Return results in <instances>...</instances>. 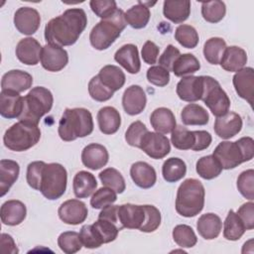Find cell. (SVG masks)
I'll list each match as a JSON object with an SVG mask.
<instances>
[{
    "label": "cell",
    "instance_id": "cell-41",
    "mask_svg": "<svg viewBox=\"0 0 254 254\" xmlns=\"http://www.w3.org/2000/svg\"><path fill=\"white\" fill-rule=\"evenodd\" d=\"M226 49V43L222 38L213 37L203 45V56L204 59L211 64H219L224 50Z\"/></svg>",
    "mask_w": 254,
    "mask_h": 254
},
{
    "label": "cell",
    "instance_id": "cell-18",
    "mask_svg": "<svg viewBox=\"0 0 254 254\" xmlns=\"http://www.w3.org/2000/svg\"><path fill=\"white\" fill-rule=\"evenodd\" d=\"M213 129L218 137L230 139L241 131L242 118L238 113L228 111L224 115L216 117Z\"/></svg>",
    "mask_w": 254,
    "mask_h": 254
},
{
    "label": "cell",
    "instance_id": "cell-61",
    "mask_svg": "<svg viewBox=\"0 0 254 254\" xmlns=\"http://www.w3.org/2000/svg\"><path fill=\"white\" fill-rule=\"evenodd\" d=\"M0 242H1V252L6 254H17L19 252L16 243L14 241V239L12 238L11 235L6 234V233H2L1 234V238H0Z\"/></svg>",
    "mask_w": 254,
    "mask_h": 254
},
{
    "label": "cell",
    "instance_id": "cell-8",
    "mask_svg": "<svg viewBox=\"0 0 254 254\" xmlns=\"http://www.w3.org/2000/svg\"><path fill=\"white\" fill-rule=\"evenodd\" d=\"M203 79L204 90L201 100L214 116L219 117L224 115L229 111L230 107V99L227 93L215 78L209 75H203Z\"/></svg>",
    "mask_w": 254,
    "mask_h": 254
},
{
    "label": "cell",
    "instance_id": "cell-51",
    "mask_svg": "<svg viewBox=\"0 0 254 254\" xmlns=\"http://www.w3.org/2000/svg\"><path fill=\"white\" fill-rule=\"evenodd\" d=\"M145 220L141 228L139 229L142 232H153L157 230V228L161 224V212L160 210L150 204H145Z\"/></svg>",
    "mask_w": 254,
    "mask_h": 254
},
{
    "label": "cell",
    "instance_id": "cell-1",
    "mask_svg": "<svg viewBox=\"0 0 254 254\" xmlns=\"http://www.w3.org/2000/svg\"><path fill=\"white\" fill-rule=\"evenodd\" d=\"M86 25L87 17L84 10L70 8L47 23L45 39L48 44L59 47L71 46L76 43Z\"/></svg>",
    "mask_w": 254,
    "mask_h": 254
},
{
    "label": "cell",
    "instance_id": "cell-27",
    "mask_svg": "<svg viewBox=\"0 0 254 254\" xmlns=\"http://www.w3.org/2000/svg\"><path fill=\"white\" fill-rule=\"evenodd\" d=\"M97 123L99 130L105 135L116 133L121 125L119 111L112 106H105L97 112Z\"/></svg>",
    "mask_w": 254,
    "mask_h": 254
},
{
    "label": "cell",
    "instance_id": "cell-42",
    "mask_svg": "<svg viewBox=\"0 0 254 254\" xmlns=\"http://www.w3.org/2000/svg\"><path fill=\"white\" fill-rule=\"evenodd\" d=\"M226 13L225 3L219 0L207 1L201 3V15L202 18L208 23L220 22Z\"/></svg>",
    "mask_w": 254,
    "mask_h": 254
},
{
    "label": "cell",
    "instance_id": "cell-43",
    "mask_svg": "<svg viewBox=\"0 0 254 254\" xmlns=\"http://www.w3.org/2000/svg\"><path fill=\"white\" fill-rule=\"evenodd\" d=\"M102 185L114 190L117 193H122L126 189V184L121 173L114 168L104 169L98 175Z\"/></svg>",
    "mask_w": 254,
    "mask_h": 254
},
{
    "label": "cell",
    "instance_id": "cell-25",
    "mask_svg": "<svg viewBox=\"0 0 254 254\" xmlns=\"http://www.w3.org/2000/svg\"><path fill=\"white\" fill-rule=\"evenodd\" d=\"M130 176L134 184L141 189L152 188L157 181L155 169L146 162H136L130 168Z\"/></svg>",
    "mask_w": 254,
    "mask_h": 254
},
{
    "label": "cell",
    "instance_id": "cell-62",
    "mask_svg": "<svg viewBox=\"0 0 254 254\" xmlns=\"http://www.w3.org/2000/svg\"><path fill=\"white\" fill-rule=\"evenodd\" d=\"M98 218H104V219L110 220V221L116 223L120 227V229H122L119 224V220H118V205L110 204V205L105 206L104 208L101 209L100 213L98 214Z\"/></svg>",
    "mask_w": 254,
    "mask_h": 254
},
{
    "label": "cell",
    "instance_id": "cell-52",
    "mask_svg": "<svg viewBox=\"0 0 254 254\" xmlns=\"http://www.w3.org/2000/svg\"><path fill=\"white\" fill-rule=\"evenodd\" d=\"M148 132L146 125L141 121H135L131 123L128 129L125 132V140L126 142L136 148H140V143L143 136Z\"/></svg>",
    "mask_w": 254,
    "mask_h": 254
},
{
    "label": "cell",
    "instance_id": "cell-16",
    "mask_svg": "<svg viewBox=\"0 0 254 254\" xmlns=\"http://www.w3.org/2000/svg\"><path fill=\"white\" fill-rule=\"evenodd\" d=\"M146 103V93L140 85L133 84L125 89L122 96V106L128 115L140 114L145 109Z\"/></svg>",
    "mask_w": 254,
    "mask_h": 254
},
{
    "label": "cell",
    "instance_id": "cell-50",
    "mask_svg": "<svg viewBox=\"0 0 254 254\" xmlns=\"http://www.w3.org/2000/svg\"><path fill=\"white\" fill-rule=\"evenodd\" d=\"M237 189L247 199H254V171L252 169L243 171L237 178Z\"/></svg>",
    "mask_w": 254,
    "mask_h": 254
},
{
    "label": "cell",
    "instance_id": "cell-4",
    "mask_svg": "<svg viewBox=\"0 0 254 254\" xmlns=\"http://www.w3.org/2000/svg\"><path fill=\"white\" fill-rule=\"evenodd\" d=\"M205 190L200 181L187 179L179 187L176 197V210L184 217H193L204 206Z\"/></svg>",
    "mask_w": 254,
    "mask_h": 254
},
{
    "label": "cell",
    "instance_id": "cell-17",
    "mask_svg": "<svg viewBox=\"0 0 254 254\" xmlns=\"http://www.w3.org/2000/svg\"><path fill=\"white\" fill-rule=\"evenodd\" d=\"M232 83L239 97L245 99L251 106L254 96V69L250 66L236 71Z\"/></svg>",
    "mask_w": 254,
    "mask_h": 254
},
{
    "label": "cell",
    "instance_id": "cell-26",
    "mask_svg": "<svg viewBox=\"0 0 254 254\" xmlns=\"http://www.w3.org/2000/svg\"><path fill=\"white\" fill-rule=\"evenodd\" d=\"M247 63L246 52L237 46L226 47L220 60V66L230 72H236L244 67Z\"/></svg>",
    "mask_w": 254,
    "mask_h": 254
},
{
    "label": "cell",
    "instance_id": "cell-12",
    "mask_svg": "<svg viewBox=\"0 0 254 254\" xmlns=\"http://www.w3.org/2000/svg\"><path fill=\"white\" fill-rule=\"evenodd\" d=\"M204 90L203 75H187L178 82L176 92L180 99L187 102L201 100Z\"/></svg>",
    "mask_w": 254,
    "mask_h": 254
},
{
    "label": "cell",
    "instance_id": "cell-34",
    "mask_svg": "<svg viewBox=\"0 0 254 254\" xmlns=\"http://www.w3.org/2000/svg\"><path fill=\"white\" fill-rule=\"evenodd\" d=\"M97 75L100 81L114 92L123 87L126 79L122 69L113 64L104 65Z\"/></svg>",
    "mask_w": 254,
    "mask_h": 254
},
{
    "label": "cell",
    "instance_id": "cell-9",
    "mask_svg": "<svg viewBox=\"0 0 254 254\" xmlns=\"http://www.w3.org/2000/svg\"><path fill=\"white\" fill-rule=\"evenodd\" d=\"M212 156L218 161L222 170H231L246 162L238 140L220 142L214 149Z\"/></svg>",
    "mask_w": 254,
    "mask_h": 254
},
{
    "label": "cell",
    "instance_id": "cell-56",
    "mask_svg": "<svg viewBox=\"0 0 254 254\" xmlns=\"http://www.w3.org/2000/svg\"><path fill=\"white\" fill-rule=\"evenodd\" d=\"M45 165L46 163L43 161H35L30 163L27 167V174H26L27 183L34 190H40L42 172Z\"/></svg>",
    "mask_w": 254,
    "mask_h": 254
},
{
    "label": "cell",
    "instance_id": "cell-48",
    "mask_svg": "<svg viewBox=\"0 0 254 254\" xmlns=\"http://www.w3.org/2000/svg\"><path fill=\"white\" fill-rule=\"evenodd\" d=\"M116 199L117 192L108 187H103L92 193L90 198V205L95 209H102L107 205L113 204Z\"/></svg>",
    "mask_w": 254,
    "mask_h": 254
},
{
    "label": "cell",
    "instance_id": "cell-21",
    "mask_svg": "<svg viewBox=\"0 0 254 254\" xmlns=\"http://www.w3.org/2000/svg\"><path fill=\"white\" fill-rule=\"evenodd\" d=\"M109 160L107 149L97 143H91L85 146L81 152L82 164L90 170H99L103 168Z\"/></svg>",
    "mask_w": 254,
    "mask_h": 254
},
{
    "label": "cell",
    "instance_id": "cell-57",
    "mask_svg": "<svg viewBox=\"0 0 254 254\" xmlns=\"http://www.w3.org/2000/svg\"><path fill=\"white\" fill-rule=\"evenodd\" d=\"M180 55H181V53H180L179 49H177L173 45H168L167 48L165 49L164 53L159 58V65L165 67L169 71H172L174 63L180 57Z\"/></svg>",
    "mask_w": 254,
    "mask_h": 254
},
{
    "label": "cell",
    "instance_id": "cell-46",
    "mask_svg": "<svg viewBox=\"0 0 254 254\" xmlns=\"http://www.w3.org/2000/svg\"><path fill=\"white\" fill-rule=\"evenodd\" d=\"M92 225L97 231L103 244L114 241L117 238L119 231L121 230L116 223L104 218H98Z\"/></svg>",
    "mask_w": 254,
    "mask_h": 254
},
{
    "label": "cell",
    "instance_id": "cell-19",
    "mask_svg": "<svg viewBox=\"0 0 254 254\" xmlns=\"http://www.w3.org/2000/svg\"><path fill=\"white\" fill-rule=\"evenodd\" d=\"M43 47L34 38L22 39L16 46L15 54L17 59L24 64L36 65L41 61Z\"/></svg>",
    "mask_w": 254,
    "mask_h": 254
},
{
    "label": "cell",
    "instance_id": "cell-44",
    "mask_svg": "<svg viewBox=\"0 0 254 254\" xmlns=\"http://www.w3.org/2000/svg\"><path fill=\"white\" fill-rule=\"evenodd\" d=\"M175 39L186 49H194L199 41L196 30L192 26L187 24H182L176 29Z\"/></svg>",
    "mask_w": 254,
    "mask_h": 254
},
{
    "label": "cell",
    "instance_id": "cell-53",
    "mask_svg": "<svg viewBox=\"0 0 254 254\" xmlns=\"http://www.w3.org/2000/svg\"><path fill=\"white\" fill-rule=\"evenodd\" d=\"M79 236H80L82 245L85 248L94 249V248L100 247L103 244L101 238L99 237L97 231L95 230L92 224L82 225L79 231Z\"/></svg>",
    "mask_w": 254,
    "mask_h": 254
},
{
    "label": "cell",
    "instance_id": "cell-30",
    "mask_svg": "<svg viewBox=\"0 0 254 254\" xmlns=\"http://www.w3.org/2000/svg\"><path fill=\"white\" fill-rule=\"evenodd\" d=\"M222 228V222L218 215L212 212L202 214L197 222L196 229L199 235L205 240H212L216 238Z\"/></svg>",
    "mask_w": 254,
    "mask_h": 254
},
{
    "label": "cell",
    "instance_id": "cell-39",
    "mask_svg": "<svg viewBox=\"0 0 254 254\" xmlns=\"http://www.w3.org/2000/svg\"><path fill=\"white\" fill-rule=\"evenodd\" d=\"M171 142L176 149L192 150L195 145V131H190L187 127L179 125L171 132Z\"/></svg>",
    "mask_w": 254,
    "mask_h": 254
},
{
    "label": "cell",
    "instance_id": "cell-24",
    "mask_svg": "<svg viewBox=\"0 0 254 254\" xmlns=\"http://www.w3.org/2000/svg\"><path fill=\"white\" fill-rule=\"evenodd\" d=\"M27 215L26 205L17 199H10L1 205V221L5 225L15 226L24 221Z\"/></svg>",
    "mask_w": 254,
    "mask_h": 254
},
{
    "label": "cell",
    "instance_id": "cell-22",
    "mask_svg": "<svg viewBox=\"0 0 254 254\" xmlns=\"http://www.w3.org/2000/svg\"><path fill=\"white\" fill-rule=\"evenodd\" d=\"M33 76L21 69H12L7 71L1 79V90H13L23 92L32 87Z\"/></svg>",
    "mask_w": 254,
    "mask_h": 254
},
{
    "label": "cell",
    "instance_id": "cell-3",
    "mask_svg": "<svg viewBox=\"0 0 254 254\" xmlns=\"http://www.w3.org/2000/svg\"><path fill=\"white\" fill-rule=\"evenodd\" d=\"M126 25L125 12L118 8L111 16L101 19L91 29L89 34L91 46L98 51L108 49L119 38Z\"/></svg>",
    "mask_w": 254,
    "mask_h": 254
},
{
    "label": "cell",
    "instance_id": "cell-60",
    "mask_svg": "<svg viewBox=\"0 0 254 254\" xmlns=\"http://www.w3.org/2000/svg\"><path fill=\"white\" fill-rule=\"evenodd\" d=\"M195 145L192 149V151H202L207 149L212 141V137L210 133L204 130H197L195 131Z\"/></svg>",
    "mask_w": 254,
    "mask_h": 254
},
{
    "label": "cell",
    "instance_id": "cell-23",
    "mask_svg": "<svg viewBox=\"0 0 254 254\" xmlns=\"http://www.w3.org/2000/svg\"><path fill=\"white\" fill-rule=\"evenodd\" d=\"M114 60L131 74H136L140 71L139 53L137 47L133 44H126L119 48L114 55Z\"/></svg>",
    "mask_w": 254,
    "mask_h": 254
},
{
    "label": "cell",
    "instance_id": "cell-38",
    "mask_svg": "<svg viewBox=\"0 0 254 254\" xmlns=\"http://www.w3.org/2000/svg\"><path fill=\"white\" fill-rule=\"evenodd\" d=\"M246 228L238 214L230 209L223 223V236L230 241H236L242 237Z\"/></svg>",
    "mask_w": 254,
    "mask_h": 254
},
{
    "label": "cell",
    "instance_id": "cell-54",
    "mask_svg": "<svg viewBox=\"0 0 254 254\" xmlns=\"http://www.w3.org/2000/svg\"><path fill=\"white\" fill-rule=\"evenodd\" d=\"M89 6L92 12L101 19L108 18L118 9L114 0H91Z\"/></svg>",
    "mask_w": 254,
    "mask_h": 254
},
{
    "label": "cell",
    "instance_id": "cell-49",
    "mask_svg": "<svg viewBox=\"0 0 254 254\" xmlns=\"http://www.w3.org/2000/svg\"><path fill=\"white\" fill-rule=\"evenodd\" d=\"M88 93L90 97L95 101L103 102L109 100L113 96L114 91L106 87L100 81L98 75H95L88 82Z\"/></svg>",
    "mask_w": 254,
    "mask_h": 254
},
{
    "label": "cell",
    "instance_id": "cell-5",
    "mask_svg": "<svg viewBox=\"0 0 254 254\" xmlns=\"http://www.w3.org/2000/svg\"><path fill=\"white\" fill-rule=\"evenodd\" d=\"M54 96L52 92L43 86L33 87L24 96V107L19 121H27L38 125L41 118L49 113L53 107Z\"/></svg>",
    "mask_w": 254,
    "mask_h": 254
},
{
    "label": "cell",
    "instance_id": "cell-45",
    "mask_svg": "<svg viewBox=\"0 0 254 254\" xmlns=\"http://www.w3.org/2000/svg\"><path fill=\"white\" fill-rule=\"evenodd\" d=\"M172 235L174 241L182 248H191L197 242L193 229L187 224H179L175 226Z\"/></svg>",
    "mask_w": 254,
    "mask_h": 254
},
{
    "label": "cell",
    "instance_id": "cell-13",
    "mask_svg": "<svg viewBox=\"0 0 254 254\" xmlns=\"http://www.w3.org/2000/svg\"><path fill=\"white\" fill-rule=\"evenodd\" d=\"M60 219L70 225H77L85 221L88 210L85 203L79 199H68L64 201L59 207Z\"/></svg>",
    "mask_w": 254,
    "mask_h": 254
},
{
    "label": "cell",
    "instance_id": "cell-33",
    "mask_svg": "<svg viewBox=\"0 0 254 254\" xmlns=\"http://www.w3.org/2000/svg\"><path fill=\"white\" fill-rule=\"evenodd\" d=\"M149 3L138 2L125 12V20L128 25L134 29H143L149 23L151 12Z\"/></svg>",
    "mask_w": 254,
    "mask_h": 254
},
{
    "label": "cell",
    "instance_id": "cell-20",
    "mask_svg": "<svg viewBox=\"0 0 254 254\" xmlns=\"http://www.w3.org/2000/svg\"><path fill=\"white\" fill-rule=\"evenodd\" d=\"M24 107V97L13 90H1L0 114L7 119L19 118Z\"/></svg>",
    "mask_w": 254,
    "mask_h": 254
},
{
    "label": "cell",
    "instance_id": "cell-10",
    "mask_svg": "<svg viewBox=\"0 0 254 254\" xmlns=\"http://www.w3.org/2000/svg\"><path fill=\"white\" fill-rule=\"evenodd\" d=\"M140 149L152 159H163L171 151L169 139L158 132L148 131L142 138Z\"/></svg>",
    "mask_w": 254,
    "mask_h": 254
},
{
    "label": "cell",
    "instance_id": "cell-15",
    "mask_svg": "<svg viewBox=\"0 0 254 254\" xmlns=\"http://www.w3.org/2000/svg\"><path fill=\"white\" fill-rule=\"evenodd\" d=\"M118 220L121 228L140 229L145 220L144 205L132 203L118 205Z\"/></svg>",
    "mask_w": 254,
    "mask_h": 254
},
{
    "label": "cell",
    "instance_id": "cell-35",
    "mask_svg": "<svg viewBox=\"0 0 254 254\" xmlns=\"http://www.w3.org/2000/svg\"><path fill=\"white\" fill-rule=\"evenodd\" d=\"M182 122L185 125H206L209 121V115L207 111L200 105L195 103H190L186 105L181 112Z\"/></svg>",
    "mask_w": 254,
    "mask_h": 254
},
{
    "label": "cell",
    "instance_id": "cell-14",
    "mask_svg": "<svg viewBox=\"0 0 254 254\" xmlns=\"http://www.w3.org/2000/svg\"><path fill=\"white\" fill-rule=\"evenodd\" d=\"M14 25L24 35L35 34L41 25L39 12L32 7H20L14 14Z\"/></svg>",
    "mask_w": 254,
    "mask_h": 254
},
{
    "label": "cell",
    "instance_id": "cell-11",
    "mask_svg": "<svg viewBox=\"0 0 254 254\" xmlns=\"http://www.w3.org/2000/svg\"><path fill=\"white\" fill-rule=\"evenodd\" d=\"M68 63L67 52L63 48L52 44H46L42 49L41 64L52 72H57L65 67Z\"/></svg>",
    "mask_w": 254,
    "mask_h": 254
},
{
    "label": "cell",
    "instance_id": "cell-7",
    "mask_svg": "<svg viewBox=\"0 0 254 254\" xmlns=\"http://www.w3.org/2000/svg\"><path fill=\"white\" fill-rule=\"evenodd\" d=\"M66 185L67 173L63 165L59 163L45 165L39 190L46 198L50 200L60 198L65 192Z\"/></svg>",
    "mask_w": 254,
    "mask_h": 254
},
{
    "label": "cell",
    "instance_id": "cell-59",
    "mask_svg": "<svg viewBox=\"0 0 254 254\" xmlns=\"http://www.w3.org/2000/svg\"><path fill=\"white\" fill-rule=\"evenodd\" d=\"M160 49L159 47L152 41H147L142 48L141 56L143 61L148 64H156L158 60Z\"/></svg>",
    "mask_w": 254,
    "mask_h": 254
},
{
    "label": "cell",
    "instance_id": "cell-55",
    "mask_svg": "<svg viewBox=\"0 0 254 254\" xmlns=\"http://www.w3.org/2000/svg\"><path fill=\"white\" fill-rule=\"evenodd\" d=\"M147 79L150 83L163 87L170 82V71L161 65H152L147 70Z\"/></svg>",
    "mask_w": 254,
    "mask_h": 254
},
{
    "label": "cell",
    "instance_id": "cell-6",
    "mask_svg": "<svg viewBox=\"0 0 254 254\" xmlns=\"http://www.w3.org/2000/svg\"><path fill=\"white\" fill-rule=\"evenodd\" d=\"M41 138V130L38 125L27 121H18L9 127L3 142L6 148L15 152H24L34 147Z\"/></svg>",
    "mask_w": 254,
    "mask_h": 254
},
{
    "label": "cell",
    "instance_id": "cell-40",
    "mask_svg": "<svg viewBox=\"0 0 254 254\" xmlns=\"http://www.w3.org/2000/svg\"><path fill=\"white\" fill-rule=\"evenodd\" d=\"M195 170L198 176L204 180H212L217 178L221 172L222 168L218 161L212 156H203L196 162Z\"/></svg>",
    "mask_w": 254,
    "mask_h": 254
},
{
    "label": "cell",
    "instance_id": "cell-36",
    "mask_svg": "<svg viewBox=\"0 0 254 254\" xmlns=\"http://www.w3.org/2000/svg\"><path fill=\"white\" fill-rule=\"evenodd\" d=\"M187 174V165L180 158L167 159L162 167V175L166 182L176 183L182 180Z\"/></svg>",
    "mask_w": 254,
    "mask_h": 254
},
{
    "label": "cell",
    "instance_id": "cell-28",
    "mask_svg": "<svg viewBox=\"0 0 254 254\" xmlns=\"http://www.w3.org/2000/svg\"><path fill=\"white\" fill-rule=\"evenodd\" d=\"M163 14L171 22L181 24L190 14V2L188 0H166L163 4Z\"/></svg>",
    "mask_w": 254,
    "mask_h": 254
},
{
    "label": "cell",
    "instance_id": "cell-58",
    "mask_svg": "<svg viewBox=\"0 0 254 254\" xmlns=\"http://www.w3.org/2000/svg\"><path fill=\"white\" fill-rule=\"evenodd\" d=\"M238 216L241 218L246 230L254 228V203L252 200L243 203L236 211Z\"/></svg>",
    "mask_w": 254,
    "mask_h": 254
},
{
    "label": "cell",
    "instance_id": "cell-32",
    "mask_svg": "<svg viewBox=\"0 0 254 254\" xmlns=\"http://www.w3.org/2000/svg\"><path fill=\"white\" fill-rule=\"evenodd\" d=\"M97 188L95 177L86 171H79L75 174L72 181L73 193L77 198H85L90 196Z\"/></svg>",
    "mask_w": 254,
    "mask_h": 254
},
{
    "label": "cell",
    "instance_id": "cell-37",
    "mask_svg": "<svg viewBox=\"0 0 254 254\" xmlns=\"http://www.w3.org/2000/svg\"><path fill=\"white\" fill-rule=\"evenodd\" d=\"M200 68V64L195 56L192 54H183L174 63L172 71L176 76L184 77L190 75Z\"/></svg>",
    "mask_w": 254,
    "mask_h": 254
},
{
    "label": "cell",
    "instance_id": "cell-2",
    "mask_svg": "<svg viewBox=\"0 0 254 254\" xmlns=\"http://www.w3.org/2000/svg\"><path fill=\"white\" fill-rule=\"evenodd\" d=\"M93 127V119L89 110L65 108L59 122L58 133L62 140L70 142L90 135Z\"/></svg>",
    "mask_w": 254,
    "mask_h": 254
},
{
    "label": "cell",
    "instance_id": "cell-29",
    "mask_svg": "<svg viewBox=\"0 0 254 254\" xmlns=\"http://www.w3.org/2000/svg\"><path fill=\"white\" fill-rule=\"evenodd\" d=\"M150 123L154 130L161 134L171 133L177 126L173 111L166 107L156 108L150 116Z\"/></svg>",
    "mask_w": 254,
    "mask_h": 254
},
{
    "label": "cell",
    "instance_id": "cell-31",
    "mask_svg": "<svg viewBox=\"0 0 254 254\" xmlns=\"http://www.w3.org/2000/svg\"><path fill=\"white\" fill-rule=\"evenodd\" d=\"M20 167L16 161H0V195L4 196L19 178Z\"/></svg>",
    "mask_w": 254,
    "mask_h": 254
},
{
    "label": "cell",
    "instance_id": "cell-47",
    "mask_svg": "<svg viewBox=\"0 0 254 254\" xmlns=\"http://www.w3.org/2000/svg\"><path fill=\"white\" fill-rule=\"evenodd\" d=\"M58 245L61 250L66 254H73L78 252L82 245L79 233L75 231H65L58 237Z\"/></svg>",
    "mask_w": 254,
    "mask_h": 254
}]
</instances>
